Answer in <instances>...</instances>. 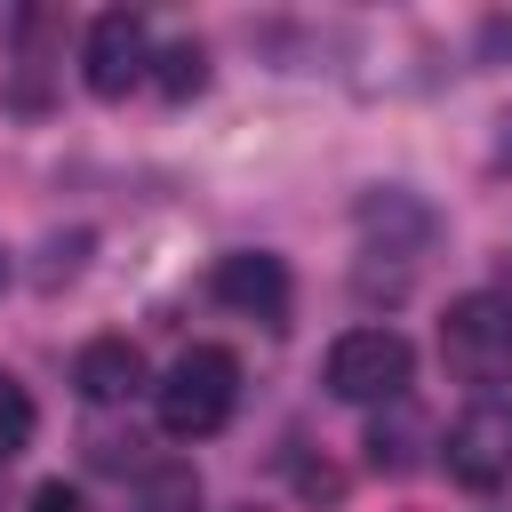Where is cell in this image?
<instances>
[{
  "instance_id": "obj_1",
  "label": "cell",
  "mask_w": 512,
  "mask_h": 512,
  "mask_svg": "<svg viewBox=\"0 0 512 512\" xmlns=\"http://www.w3.org/2000/svg\"><path fill=\"white\" fill-rule=\"evenodd\" d=\"M232 400H240V360L216 352V344H192V352L152 384V408H160V432H168V440H208V432H224Z\"/></svg>"
},
{
  "instance_id": "obj_2",
  "label": "cell",
  "mask_w": 512,
  "mask_h": 512,
  "mask_svg": "<svg viewBox=\"0 0 512 512\" xmlns=\"http://www.w3.org/2000/svg\"><path fill=\"white\" fill-rule=\"evenodd\" d=\"M416 376V344L400 328H344L328 344V392L352 400V408H376V400H400Z\"/></svg>"
},
{
  "instance_id": "obj_3",
  "label": "cell",
  "mask_w": 512,
  "mask_h": 512,
  "mask_svg": "<svg viewBox=\"0 0 512 512\" xmlns=\"http://www.w3.org/2000/svg\"><path fill=\"white\" fill-rule=\"evenodd\" d=\"M440 352L464 384H504L512 376V304L504 296H456L440 320Z\"/></svg>"
},
{
  "instance_id": "obj_4",
  "label": "cell",
  "mask_w": 512,
  "mask_h": 512,
  "mask_svg": "<svg viewBox=\"0 0 512 512\" xmlns=\"http://www.w3.org/2000/svg\"><path fill=\"white\" fill-rule=\"evenodd\" d=\"M80 80H88V96H104V104H120L136 80H152V40H144V16H128V8H104V16L88 24Z\"/></svg>"
},
{
  "instance_id": "obj_5",
  "label": "cell",
  "mask_w": 512,
  "mask_h": 512,
  "mask_svg": "<svg viewBox=\"0 0 512 512\" xmlns=\"http://www.w3.org/2000/svg\"><path fill=\"white\" fill-rule=\"evenodd\" d=\"M352 224H360V240H368L376 256H416V248L440 232V216H432L416 192H400V184L360 192V200H352Z\"/></svg>"
},
{
  "instance_id": "obj_6",
  "label": "cell",
  "mask_w": 512,
  "mask_h": 512,
  "mask_svg": "<svg viewBox=\"0 0 512 512\" xmlns=\"http://www.w3.org/2000/svg\"><path fill=\"white\" fill-rule=\"evenodd\" d=\"M208 288H216V304H232V312H248V320H288V264L264 256V248L216 256Z\"/></svg>"
},
{
  "instance_id": "obj_7",
  "label": "cell",
  "mask_w": 512,
  "mask_h": 512,
  "mask_svg": "<svg viewBox=\"0 0 512 512\" xmlns=\"http://www.w3.org/2000/svg\"><path fill=\"white\" fill-rule=\"evenodd\" d=\"M440 448H448V472H456L464 488H496V480L512 472V424H504L496 408H472V416H456Z\"/></svg>"
},
{
  "instance_id": "obj_8",
  "label": "cell",
  "mask_w": 512,
  "mask_h": 512,
  "mask_svg": "<svg viewBox=\"0 0 512 512\" xmlns=\"http://www.w3.org/2000/svg\"><path fill=\"white\" fill-rule=\"evenodd\" d=\"M72 384H80V400H136L144 392V352L128 336H96V344H80Z\"/></svg>"
},
{
  "instance_id": "obj_9",
  "label": "cell",
  "mask_w": 512,
  "mask_h": 512,
  "mask_svg": "<svg viewBox=\"0 0 512 512\" xmlns=\"http://www.w3.org/2000/svg\"><path fill=\"white\" fill-rule=\"evenodd\" d=\"M152 88H160L168 104L200 96V88H208V48H200V40H168V48L152 56Z\"/></svg>"
},
{
  "instance_id": "obj_10",
  "label": "cell",
  "mask_w": 512,
  "mask_h": 512,
  "mask_svg": "<svg viewBox=\"0 0 512 512\" xmlns=\"http://www.w3.org/2000/svg\"><path fill=\"white\" fill-rule=\"evenodd\" d=\"M32 424H40V416H32V392H24V384L0 368V464L32 448Z\"/></svg>"
},
{
  "instance_id": "obj_11",
  "label": "cell",
  "mask_w": 512,
  "mask_h": 512,
  "mask_svg": "<svg viewBox=\"0 0 512 512\" xmlns=\"http://www.w3.org/2000/svg\"><path fill=\"white\" fill-rule=\"evenodd\" d=\"M40 256H48V264H40V288H56V280H72V272L88 264V232H56Z\"/></svg>"
},
{
  "instance_id": "obj_12",
  "label": "cell",
  "mask_w": 512,
  "mask_h": 512,
  "mask_svg": "<svg viewBox=\"0 0 512 512\" xmlns=\"http://www.w3.org/2000/svg\"><path fill=\"white\" fill-rule=\"evenodd\" d=\"M408 440H416V424H400V432H384V424H376V432H368L376 472H384V464H392V472H408V464H416V448H408Z\"/></svg>"
},
{
  "instance_id": "obj_13",
  "label": "cell",
  "mask_w": 512,
  "mask_h": 512,
  "mask_svg": "<svg viewBox=\"0 0 512 512\" xmlns=\"http://www.w3.org/2000/svg\"><path fill=\"white\" fill-rule=\"evenodd\" d=\"M152 504H160V512H192V504H200V488H192V472H168V480L152 488Z\"/></svg>"
},
{
  "instance_id": "obj_14",
  "label": "cell",
  "mask_w": 512,
  "mask_h": 512,
  "mask_svg": "<svg viewBox=\"0 0 512 512\" xmlns=\"http://www.w3.org/2000/svg\"><path fill=\"white\" fill-rule=\"evenodd\" d=\"M32 512H88V504H80L72 480H40V488H32Z\"/></svg>"
},
{
  "instance_id": "obj_15",
  "label": "cell",
  "mask_w": 512,
  "mask_h": 512,
  "mask_svg": "<svg viewBox=\"0 0 512 512\" xmlns=\"http://www.w3.org/2000/svg\"><path fill=\"white\" fill-rule=\"evenodd\" d=\"M480 56L488 64H512V16H488L480 24Z\"/></svg>"
},
{
  "instance_id": "obj_16",
  "label": "cell",
  "mask_w": 512,
  "mask_h": 512,
  "mask_svg": "<svg viewBox=\"0 0 512 512\" xmlns=\"http://www.w3.org/2000/svg\"><path fill=\"white\" fill-rule=\"evenodd\" d=\"M496 168H512V136H504V152H496Z\"/></svg>"
},
{
  "instance_id": "obj_17",
  "label": "cell",
  "mask_w": 512,
  "mask_h": 512,
  "mask_svg": "<svg viewBox=\"0 0 512 512\" xmlns=\"http://www.w3.org/2000/svg\"><path fill=\"white\" fill-rule=\"evenodd\" d=\"M0 288H8V256H0Z\"/></svg>"
}]
</instances>
